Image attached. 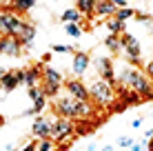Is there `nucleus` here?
<instances>
[{"label": "nucleus", "instance_id": "42", "mask_svg": "<svg viewBox=\"0 0 153 151\" xmlns=\"http://www.w3.org/2000/svg\"><path fill=\"white\" fill-rule=\"evenodd\" d=\"M151 33H153V25H151Z\"/></svg>", "mask_w": 153, "mask_h": 151}, {"label": "nucleus", "instance_id": "23", "mask_svg": "<svg viewBox=\"0 0 153 151\" xmlns=\"http://www.w3.org/2000/svg\"><path fill=\"white\" fill-rule=\"evenodd\" d=\"M58 149V142L53 138H42L38 140V151H56Z\"/></svg>", "mask_w": 153, "mask_h": 151}, {"label": "nucleus", "instance_id": "28", "mask_svg": "<svg viewBox=\"0 0 153 151\" xmlns=\"http://www.w3.org/2000/svg\"><path fill=\"white\" fill-rule=\"evenodd\" d=\"M135 20H138V22H142V25H146V27H151V16L149 13H140V11H135Z\"/></svg>", "mask_w": 153, "mask_h": 151}, {"label": "nucleus", "instance_id": "33", "mask_svg": "<svg viewBox=\"0 0 153 151\" xmlns=\"http://www.w3.org/2000/svg\"><path fill=\"white\" fill-rule=\"evenodd\" d=\"M146 76H149L151 80H153V60H149V62H146Z\"/></svg>", "mask_w": 153, "mask_h": 151}, {"label": "nucleus", "instance_id": "14", "mask_svg": "<svg viewBox=\"0 0 153 151\" xmlns=\"http://www.w3.org/2000/svg\"><path fill=\"white\" fill-rule=\"evenodd\" d=\"M42 82V67L40 65H33L27 69V87H40Z\"/></svg>", "mask_w": 153, "mask_h": 151}, {"label": "nucleus", "instance_id": "18", "mask_svg": "<svg viewBox=\"0 0 153 151\" xmlns=\"http://www.w3.org/2000/svg\"><path fill=\"white\" fill-rule=\"evenodd\" d=\"M82 16H84V13L80 11V9H78V7H73V9H67V11L62 13V18H60V20H62L65 25H67V22H78V25H80Z\"/></svg>", "mask_w": 153, "mask_h": 151}, {"label": "nucleus", "instance_id": "37", "mask_svg": "<svg viewBox=\"0 0 153 151\" xmlns=\"http://www.w3.org/2000/svg\"><path fill=\"white\" fill-rule=\"evenodd\" d=\"M153 138V129H146L144 131V140H151Z\"/></svg>", "mask_w": 153, "mask_h": 151}, {"label": "nucleus", "instance_id": "16", "mask_svg": "<svg viewBox=\"0 0 153 151\" xmlns=\"http://www.w3.org/2000/svg\"><path fill=\"white\" fill-rule=\"evenodd\" d=\"M104 47H107L111 54H118V51H122V42H120V33H109L107 38H104Z\"/></svg>", "mask_w": 153, "mask_h": 151}, {"label": "nucleus", "instance_id": "24", "mask_svg": "<svg viewBox=\"0 0 153 151\" xmlns=\"http://www.w3.org/2000/svg\"><path fill=\"white\" fill-rule=\"evenodd\" d=\"M115 18L122 20V22H126L129 18H135V9H131V7H120L118 13H115Z\"/></svg>", "mask_w": 153, "mask_h": 151}, {"label": "nucleus", "instance_id": "9", "mask_svg": "<svg viewBox=\"0 0 153 151\" xmlns=\"http://www.w3.org/2000/svg\"><path fill=\"white\" fill-rule=\"evenodd\" d=\"M89 65H91V58H89V54L87 51H76L73 54V62H71V71H73V76H82L84 71L89 69Z\"/></svg>", "mask_w": 153, "mask_h": 151}, {"label": "nucleus", "instance_id": "40", "mask_svg": "<svg viewBox=\"0 0 153 151\" xmlns=\"http://www.w3.org/2000/svg\"><path fill=\"white\" fill-rule=\"evenodd\" d=\"M2 151H13V147H11V144H4V147H2Z\"/></svg>", "mask_w": 153, "mask_h": 151}, {"label": "nucleus", "instance_id": "2", "mask_svg": "<svg viewBox=\"0 0 153 151\" xmlns=\"http://www.w3.org/2000/svg\"><path fill=\"white\" fill-rule=\"evenodd\" d=\"M120 85H124V87H129V89L138 91L142 96V100H151V98H153L151 78L144 76L138 67H126V69L120 71Z\"/></svg>", "mask_w": 153, "mask_h": 151}, {"label": "nucleus", "instance_id": "10", "mask_svg": "<svg viewBox=\"0 0 153 151\" xmlns=\"http://www.w3.org/2000/svg\"><path fill=\"white\" fill-rule=\"evenodd\" d=\"M31 133H33L38 140H42V138H51V120H47V118L38 116L33 122H31Z\"/></svg>", "mask_w": 153, "mask_h": 151}, {"label": "nucleus", "instance_id": "20", "mask_svg": "<svg viewBox=\"0 0 153 151\" xmlns=\"http://www.w3.org/2000/svg\"><path fill=\"white\" fill-rule=\"evenodd\" d=\"M104 27H107L109 33H124V22H122V20H118L115 16L104 22Z\"/></svg>", "mask_w": 153, "mask_h": 151}, {"label": "nucleus", "instance_id": "27", "mask_svg": "<svg viewBox=\"0 0 153 151\" xmlns=\"http://www.w3.org/2000/svg\"><path fill=\"white\" fill-rule=\"evenodd\" d=\"M27 96L31 98V100H38L40 96H45V91H42L40 87H29V89H27Z\"/></svg>", "mask_w": 153, "mask_h": 151}, {"label": "nucleus", "instance_id": "25", "mask_svg": "<svg viewBox=\"0 0 153 151\" xmlns=\"http://www.w3.org/2000/svg\"><path fill=\"white\" fill-rule=\"evenodd\" d=\"M65 31L71 36V38H76V40L82 36V27H80L78 22H67V25H65Z\"/></svg>", "mask_w": 153, "mask_h": 151}, {"label": "nucleus", "instance_id": "29", "mask_svg": "<svg viewBox=\"0 0 153 151\" xmlns=\"http://www.w3.org/2000/svg\"><path fill=\"white\" fill-rule=\"evenodd\" d=\"M51 51H53V54H69V51H73L69 45H53L51 47Z\"/></svg>", "mask_w": 153, "mask_h": 151}, {"label": "nucleus", "instance_id": "11", "mask_svg": "<svg viewBox=\"0 0 153 151\" xmlns=\"http://www.w3.org/2000/svg\"><path fill=\"white\" fill-rule=\"evenodd\" d=\"M96 65H98V69H100V78H104L107 82H111V85L115 87V71H113L111 58H98Z\"/></svg>", "mask_w": 153, "mask_h": 151}, {"label": "nucleus", "instance_id": "7", "mask_svg": "<svg viewBox=\"0 0 153 151\" xmlns=\"http://www.w3.org/2000/svg\"><path fill=\"white\" fill-rule=\"evenodd\" d=\"M65 89L71 98L76 100H91V93H89V87H84L78 78H71V80H65Z\"/></svg>", "mask_w": 153, "mask_h": 151}, {"label": "nucleus", "instance_id": "3", "mask_svg": "<svg viewBox=\"0 0 153 151\" xmlns=\"http://www.w3.org/2000/svg\"><path fill=\"white\" fill-rule=\"evenodd\" d=\"M89 93H91L93 102H98L100 107H109V105H115V98H118V87H113L111 82H107L104 78H100V80L91 82Z\"/></svg>", "mask_w": 153, "mask_h": 151}, {"label": "nucleus", "instance_id": "26", "mask_svg": "<svg viewBox=\"0 0 153 151\" xmlns=\"http://www.w3.org/2000/svg\"><path fill=\"white\" fill-rule=\"evenodd\" d=\"M118 144H120L122 149H131V147L135 144V140L131 138V136H120V138H118Z\"/></svg>", "mask_w": 153, "mask_h": 151}, {"label": "nucleus", "instance_id": "30", "mask_svg": "<svg viewBox=\"0 0 153 151\" xmlns=\"http://www.w3.org/2000/svg\"><path fill=\"white\" fill-rule=\"evenodd\" d=\"M16 78H18V82H22V85H27V69H13Z\"/></svg>", "mask_w": 153, "mask_h": 151}, {"label": "nucleus", "instance_id": "5", "mask_svg": "<svg viewBox=\"0 0 153 151\" xmlns=\"http://www.w3.org/2000/svg\"><path fill=\"white\" fill-rule=\"evenodd\" d=\"M120 42H122V49H124V56H126V60H129V65L131 67H140L142 65V58H140L142 47L138 42V38L124 31V33H120Z\"/></svg>", "mask_w": 153, "mask_h": 151}, {"label": "nucleus", "instance_id": "13", "mask_svg": "<svg viewBox=\"0 0 153 151\" xmlns=\"http://www.w3.org/2000/svg\"><path fill=\"white\" fill-rule=\"evenodd\" d=\"M42 82H53V85L65 87V78H62V74L58 69H53V67H45V69H42Z\"/></svg>", "mask_w": 153, "mask_h": 151}, {"label": "nucleus", "instance_id": "35", "mask_svg": "<svg viewBox=\"0 0 153 151\" xmlns=\"http://www.w3.org/2000/svg\"><path fill=\"white\" fill-rule=\"evenodd\" d=\"M69 147H71V142H62L60 147H58V151H69Z\"/></svg>", "mask_w": 153, "mask_h": 151}, {"label": "nucleus", "instance_id": "38", "mask_svg": "<svg viewBox=\"0 0 153 151\" xmlns=\"http://www.w3.org/2000/svg\"><path fill=\"white\" fill-rule=\"evenodd\" d=\"M98 149V144L96 142H91V144H87V151H96Z\"/></svg>", "mask_w": 153, "mask_h": 151}, {"label": "nucleus", "instance_id": "8", "mask_svg": "<svg viewBox=\"0 0 153 151\" xmlns=\"http://www.w3.org/2000/svg\"><path fill=\"white\" fill-rule=\"evenodd\" d=\"M0 51H2L4 56L18 58L20 51H22V40L20 38H11V36H2V40H0Z\"/></svg>", "mask_w": 153, "mask_h": 151}, {"label": "nucleus", "instance_id": "31", "mask_svg": "<svg viewBox=\"0 0 153 151\" xmlns=\"http://www.w3.org/2000/svg\"><path fill=\"white\" fill-rule=\"evenodd\" d=\"M146 144H149V140H142V142H135L133 147H131V151H144Z\"/></svg>", "mask_w": 153, "mask_h": 151}, {"label": "nucleus", "instance_id": "4", "mask_svg": "<svg viewBox=\"0 0 153 151\" xmlns=\"http://www.w3.org/2000/svg\"><path fill=\"white\" fill-rule=\"evenodd\" d=\"M27 20H22L18 13L2 11L0 16V27H2V36H11V38H22V31Z\"/></svg>", "mask_w": 153, "mask_h": 151}, {"label": "nucleus", "instance_id": "6", "mask_svg": "<svg viewBox=\"0 0 153 151\" xmlns=\"http://www.w3.org/2000/svg\"><path fill=\"white\" fill-rule=\"evenodd\" d=\"M73 133H76V124H73L71 118L56 116V120H51V138H53L56 142H65Z\"/></svg>", "mask_w": 153, "mask_h": 151}, {"label": "nucleus", "instance_id": "21", "mask_svg": "<svg viewBox=\"0 0 153 151\" xmlns=\"http://www.w3.org/2000/svg\"><path fill=\"white\" fill-rule=\"evenodd\" d=\"M33 4H36V0H11V7L18 13H27L29 9H33Z\"/></svg>", "mask_w": 153, "mask_h": 151}, {"label": "nucleus", "instance_id": "36", "mask_svg": "<svg viewBox=\"0 0 153 151\" xmlns=\"http://www.w3.org/2000/svg\"><path fill=\"white\" fill-rule=\"evenodd\" d=\"M113 4H118V7H129V4H126V0H111Z\"/></svg>", "mask_w": 153, "mask_h": 151}, {"label": "nucleus", "instance_id": "17", "mask_svg": "<svg viewBox=\"0 0 153 151\" xmlns=\"http://www.w3.org/2000/svg\"><path fill=\"white\" fill-rule=\"evenodd\" d=\"M76 7L80 9L84 16H89L91 18L93 13H96V7H98V0H76Z\"/></svg>", "mask_w": 153, "mask_h": 151}, {"label": "nucleus", "instance_id": "22", "mask_svg": "<svg viewBox=\"0 0 153 151\" xmlns=\"http://www.w3.org/2000/svg\"><path fill=\"white\" fill-rule=\"evenodd\" d=\"M62 85H53V82H42V91H45L47 98H58V93H60Z\"/></svg>", "mask_w": 153, "mask_h": 151}, {"label": "nucleus", "instance_id": "1", "mask_svg": "<svg viewBox=\"0 0 153 151\" xmlns=\"http://www.w3.org/2000/svg\"><path fill=\"white\" fill-rule=\"evenodd\" d=\"M53 109L56 116H65V118H89L93 113L91 100H76L71 96H58L53 98Z\"/></svg>", "mask_w": 153, "mask_h": 151}, {"label": "nucleus", "instance_id": "41", "mask_svg": "<svg viewBox=\"0 0 153 151\" xmlns=\"http://www.w3.org/2000/svg\"><path fill=\"white\" fill-rule=\"evenodd\" d=\"M102 151H113V147H111V144H104V147H102Z\"/></svg>", "mask_w": 153, "mask_h": 151}, {"label": "nucleus", "instance_id": "32", "mask_svg": "<svg viewBox=\"0 0 153 151\" xmlns=\"http://www.w3.org/2000/svg\"><path fill=\"white\" fill-rule=\"evenodd\" d=\"M20 151H38V142H29V144H25Z\"/></svg>", "mask_w": 153, "mask_h": 151}, {"label": "nucleus", "instance_id": "15", "mask_svg": "<svg viewBox=\"0 0 153 151\" xmlns=\"http://www.w3.org/2000/svg\"><path fill=\"white\" fill-rule=\"evenodd\" d=\"M0 82H2V91H4V93L13 91L16 87L20 85V82H18V78H16V74H13V71H2V78H0Z\"/></svg>", "mask_w": 153, "mask_h": 151}, {"label": "nucleus", "instance_id": "19", "mask_svg": "<svg viewBox=\"0 0 153 151\" xmlns=\"http://www.w3.org/2000/svg\"><path fill=\"white\" fill-rule=\"evenodd\" d=\"M33 38H36V25H31V22H27L25 25V31H22V47H31L33 45Z\"/></svg>", "mask_w": 153, "mask_h": 151}, {"label": "nucleus", "instance_id": "34", "mask_svg": "<svg viewBox=\"0 0 153 151\" xmlns=\"http://www.w3.org/2000/svg\"><path fill=\"white\" fill-rule=\"evenodd\" d=\"M131 127H133V129H140V127H142V118H135V120L131 122Z\"/></svg>", "mask_w": 153, "mask_h": 151}, {"label": "nucleus", "instance_id": "39", "mask_svg": "<svg viewBox=\"0 0 153 151\" xmlns=\"http://www.w3.org/2000/svg\"><path fill=\"white\" fill-rule=\"evenodd\" d=\"M146 151H153V138L149 140V144H146Z\"/></svg>", "mask_w": 153, "mask_h": 151}, {"label": "nucleus", "instance_id": "12", "mask_svg": "<svg viewBox=\"0 0 153 151\" xmlns=\"http://www.w3.org/2000/svg\"><path fill=\"white\" fill-rule=\"evenodd\" d=\"M118 4H113L111 0H98V7H96V16L98 18H113L118 13Z\"/></svg>", "mask_w": 153, "mask_h": 151}]
</instances>
